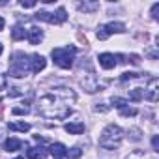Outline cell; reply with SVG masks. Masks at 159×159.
I'll return each instance as SVG.
<instances>
[{"label":"cell","mask_w":159,"mask_h":159,"mask_svg":"<svg viewBox=\"0 0 159 159\" xmlns=\"http://www.w3.org/2000/svg\"><path fill=\"white\" fill-rule=\"evenodd\" d=\"M129 99L135 101V103L140 101V99H142V90H140V88H133V90H129Z\"/></svg>","instance_id":"7402d4cb"},{"label":"cell","mask_w":159,"mask_h":159,"mask_svg":"<svg viewBox=\"0 0 159 159\" xmlns=\"http://www.w3.org/2000/svg\"><path fill=\"white\" fill-rule=\"evenodd\" d=\"M152 19L153 21H159V2L152 6Z\"/></svg>","instance_id":"4316f807"},{"label":"cell","mask_w":159,"mask_h":159,"mask_svg":"<svg viewBox=\"0 0 159 159\" xmlns=\"http://www.w3.org/2000/svg\"><path fill=\"white\" fill-rule=\"evenodd\" d=\"M111 103H112L116 109H124V107H127V99H124V98H118V96H112Z\"/></svg>","instance_id":"ffe728a7"},{"label":"cell","mask_w":159,"mask_h":159,"mask_svg":"<svg viewBox=\"0 0 159 159\" xmlns=\"http://www.w3.org/2000/svg\"><path fill=\"white\" fill-rule=\"evenodd\" d=\"M77 101V94L69 86H56L38 99V114L49 120H64L71 114V105Z\"/></svg>","instance_id":"6da1fadb"},{"label":"cell","mask_w":159,"mask_h":159,"mask_svg":"<svg viewBox=\"0 0 159 159\" xmlns=\"http://www.w3.org/2000/svg\"><path fill=\"white\" fill-rule=\"evenodd\" d=\"M45 66H47L45 56H41V54H32L30 56V73H39V71L45 69Z\"/></svg>","instance_id":"9c48e42d"},{"label":"cell","mask_w":159,"mask_h":159,"mask_svg":"<svg viewBox=\"0 0 159 159\" xmlns=\"http://www.w3.org/2000/svg\"><path fill=\"white\" fill-rule=\"evenodd\" d=\"M99 66L103 67V69H112L114 66H116V56L114 54H111V52H103V54H99Z\"/></svg>","instance_id":"8fae6325"},{"label":"cell","mask_w":159,"mask_h":159,"mask_svg":"<svg viewBox=\"0 0 159 159\" xmlns=\"http://www.w3.org/2000/svg\"><path fill=\"white\" fill-rule=\"evenodd\" d=\"M4 26H6V21H4L2 17H0V32H2V30H4Z\"/></svg>","instance_id":"4dcf8cb0"},{"label":"cell","mask_w":159,"mask_h":159,"mask_svg":"<svg viewBox=\"0 0 159 159\" xmlns=\"http://www.w3.org/2000/svg\"><path fill=\"white\" fill-rule=\"evenodd\" d=\"M8 127L11 131H21V133L30 131V124H26V122H11V124H8Z\"/></svg>","instance_id":"e0dca14e"},{"label":"cell","mask_w":159,"mask_h":159,"mask_svg":"<svg viewBox=\"0 0 159 159\" xmlns=\"http://www.w3.org/2000/svg\"><path fill=\"white\" fill-rule=\"evenodd\" d=\"M26 34H28V30H26L23 25H15L13 30H11V38H13V39H25Z\"/></svg>","instance_id":"2e32d148"},{"label":"cell","mask_w":159,"mask_h":159,"mask_svg":"<svg viewBox=\"0 0 159 159\" xmlns=\"http://www.w3.org/2000/svg\"><path fill=\"white\" fill-rule=\"evenodd\" d=\"M11 112H13L15 116H21V114H28V112H30V107H26V105H25V107H13V109H11Z\"/></svg>","instance_id":"cb8c5ba5"},{"label":"cell","mask_w":159,"mask_h":159,"mask_svg":"<svg viewBox=\"0 0 159 159\" xmlns=\"http://www.w3.org/2000/svg\"><path fill=\"white\" fill-rule=\"evenodd\" d=\"M127 135H129L131 140H140V129H137V127H131L127 131Z\"/></svg>","instance_id":"d4e9b609"},{"label":"cell","mask_w":159,"mask_h":159,"mask_svg":"<svg viewBox=\"0 0 159 159\" xmlns=\"http://www.w3.org/2000/svg\"><path fill=\"white\" fill-rule=\"evenodd\" d=\"M15 159H25V157H15Z\"/></svg>","instance_id":"d6a6232c"},{"label":"cell","mask_w":159,"mask_h":159,"mask_svg":"<svg viewBox=\"0 0 159 159\" xmlns=\"http://www.w3.org/2000/svg\"><path fill=\"white\" fill-rule=\"evenodd\" d=\"M152 148H153V152H159V137L157 135L152 137Z\"/></svg>","instance_id":"83f0119b"},{"label":"cell","mask_w":159,"mask_h":159,"mask_svg":"<svg viewBox=\"0 0 159 159\" xmlns=\"http://www.w3.org/2000/svg\"><path fill=\"white\" fill-rule=\"evenodd\" d=\"M8 94V79L4 75H0V99Z\"/></svg>","instance_id":"44dd1931"},{"label":"cell","mask_w":159,"mask_h":159,"mask_svg":"<svg viewBox=\"0 0 159 159\" xmlns=\"http://www.w3.org/2000/svg\"><path fill=\"white\" fill-rule=\"evenodd\" d=\"M25 146H26V142H23V140H19V139H15V137H10V139L4 140V150H6V152H19V150L25 148Z\"/></svg>","instance_id":"30bf717a"},{"label":"cell","mask_w":159,"mask_h":159,"mask_svg":"<svg viewBox=\"0 0 159 159\" xmlns=\"http://www.w3.org/2000/svg\"><path fill=\"white\" fill-rule=\"evenodd\" d=\"M111 107L109 105H105V103H98V107H96V112H107Z\"/></svg>","instance_id":"f546056e"},{"label":"cell","mask_w":159,"mask_h":159,"mask_svg":"<svg viewBox=\"0 0 159 159\" xmlns=\"http://www.w3.org/2000/svg\"><path fill=\"white\" fill-rule=\"evenodd\" d=\"M135 79H140V73L125 71V73H122V77H120V81H122V83H125V81H135Z\"/></svg>","instance_id":"d6986e66"},{"label":"cell","mask_w":159,"mask_h":159,"mask_svg":"<svg viewBox=\"0 0 159 159\" xmlns=\"http://www.w3.org/2000/svg\"><path fill=\"white\" fill-rule=\"evenodd\" d=\"M49 152H51V155H52L54 159H64L66 153H67V148H66L62 142H52V144L49 146Z\"/></svg>","instance_id":"7c38bea8"},{"label":"cell","mask_w":159,"mask_h":159,"mask_svg":"<svg viewBox=\"0 0 159 159\" xmlns=\"http://www.w3.org/2000/svg\"><path fill=\"white\" fill-rule=\"evenodd\" d=\"M26 155H28V159H45L47 157V150L43 146H36V148H30L26 152Z\"/></svg>","instance_id":"9a60e30c"},{"label":"cell","mask_w":159,"mask_h":159,"mask_svg":"<svg viewBox=\"0 0 159 159\" xmlns=\"http://www.w3.org/2000/svg\"><path fill=\"white\" fill-rule=\"evenodd\" d=\"M26 38H28V41H30L32 45H38V43L43 39V30H41L39 26H32V28H28Z\"/></svg>","instance_id":"4fadbf2b"},{"label":"cell","mask_w":159,"mask_h":159,"mask_svg":"<svg viewBox=\"0 0 159 159\" xmlns=\"http://www.w3.org/2000/svg\"><path fill=\"white\" fill-rule=\"evenodd\" d=\"M52 60L58 67L62 69H69L73 66V60H75V54H77V49L73 45H67V47H56L52 49Z\"/></svg>","instance_id":"277c9868"},{"label":"cell","mask_w":159,"mask_h":159,"mask_svg":"<svg viewBox=\"0 0 159 159\" xmlns=\"http://www.w3.org/2000/svg\"><path fill=\"white\" fill-rule=\"evenodd\" d=\"M120 114H122V116H135V114H137V109H133V107H124V109H120Z\"/></svg>","instance_id":"484cf974"},{"label":"cell","mask_w":159,"mask_h":159,"mask_svg":"<svg viewBox=\"0 0 159 159\" xmlns=\"http://www.w3.org/2000/svg\"><path fill=\"white\" fill-rule=\"evenodd\" d=\"M64 129L69 135H81V133H84V124L83 122H69L64 125Z\"/></svg>","instance_id":"5bb4252c"},{"label":"cell","mask_w":159,"mask_h":159,"mask_svg":"<svg viewBox=\"0 0 159 159\" xmlns=\"http://www.w3.org/2000/svg\"><path fill=\"white\" fill-rule=\"evenodd\" d=\"M2 51H4V47H2V43H0V54H2Z\"/></svg>","instance_id":"1f68e13d"},{"label":"cell","mask_w":159,"mask_h":159,"mask_svg":"<svg viewBox=\"0 0 159 159\" xmlns=\"http://www.w3.org/2000/svg\"><path fill=\"white\" fill-rule=\"evenodd\" d=\"M83 155V150L79 148V146H75V148H71L67 153H66V159H79Z\"/></svg>","instance_id":"ac0fdd59"},{"label":"cell","mask_w":159,"mask_h":159,"mask_svg":"<svg viewBox=\"0 0 159 159\" xmlns=\"http://www.w3.org/2000/svg\"><path fill=\"white\" fill-rule=\"evenodd\" d=\"M34 19L45 21L49 25H62L67 21V13L64 8H58L56 11H38V13H34Z\"/></svg>","instance_id":"5b68a950"},{"label":"cell","mask_w":159,"mask_h":159,"mask_svg":"<svg viewBox=\"0 0 159 159\" xmlns=\"http://www.w3.org/2000/svg\"><path fill=\"white\" fill-rule=\"evenodd\" d=\"M98 8H99L98 2H92V4H79V10H81V11H94V10H98Z\"/></svg>","instance_id":"603a6c76"},{"label":"cell","mask_w":159,"mask_h":159,"mask_svg":"<svg viewBox=\"0 0 159 159\" xmlns=\"http://www.w3.org/2000/svg\"><path fill=\"white\" fill-rule=\"evenodd\" d=\"M124 140V131L122 127L114 125V124H109L103 131H101V137H99V146L103 150H116Z\"/></svg>","instance_id":"7a4b0ae2"},{"label":"cell","mask_w":159,"mask_h":159,"mask_svg":"<svg viewBox=\"0 0 159 159\" xmlns=\"http://www.w3.org/2000/svg\"><path fill=\"white\" fill-rule=\"evenodd\" d=\"M125 32V25L124 23H107V25H101L99 28H98V32H96V36H98V39H107L109 36H112V34H124Z\"/></svg>","instance_id":"8992f818"},{"label":"cell","mask_w":159,"mask_h":159,"mask_svg":"<svg viewBox=\"0 0 159 159\" xmlns=\"http://www.w3.org/2000/svg\"><path fill=\"white\" fill-rule=\"evenodd\" d=\"M10 77H15V79H23L30 73V56L17 51L11 54L10 58V69H8Z\"/></svg>","instance_id":"3957f363"},{"label":"cell","mask_w":159,"mask_h":159,"mask_svg":"<svg viewBox=\"0 0 159 159\" xmlns=\"http://www.w3.org/2000/svg\"><path fill=\"white\" fill-rule=\"evenodd\" d=\"M81 84H83V88H84L88 94H94V92H99V90H101V84L98 83V77H96V75L84 77L83 81H81Z\"/></svg>","instance_id":"ba28073f"},{"label":"cell","mask_w":159,"mask_h":159,"mask_svg":"<svg viewBox=\"0 0 159 159\" xmlns=\"http://www.w3.org/2000/svg\"><path fill=\"white\" fill-rule=\"evenodd\" d=\"M142 98H146L152 103H155L159 99V81H157V77H150L148 79V84L142 90Z\"/></svg>","instance_id":"52a82bcc"},{"label":"cell","mask_w":159,"mask_h":159,"mask_svg":"<svg viewBox=\"0 0 159 159\" xmlns=\"http://www.w3.org/2000/svg\"><path fill=\"white\" fill-rule=\"evenodd\" d=\"M21 8H34L36 6V2H34V0H26V2H25V0H21Z\"/></svg>","instance_id":"f1b7e54d"}]
</instances>
